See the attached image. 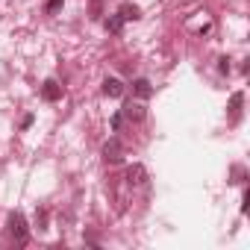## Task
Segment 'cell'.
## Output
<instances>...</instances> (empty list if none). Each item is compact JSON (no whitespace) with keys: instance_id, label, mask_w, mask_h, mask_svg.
Here are the masks:
<instances>
[{"instance_id":"cell-1","label":"cell","mask_w":250,"mask_h":250,"mask_svg":"<svg viewBox=\"0 0 250 250\" xmlns=\"http://www.w3.org/2000/svg\"><path fill=\"white\" fill-rule=\"evenodd\" d=\"M9 232L15 235V241H18V244H24V241H27V221H24V215H21V212H12V215H9Z\"/></svg>"},{"instance_id":"cell-2","label":"cell","mask_w":250,"mask_h":250,"mask_svg":"<svg viewBox=\"0 0 250 250\" xmlns=\"http://www.w3.org/2000/svg\"><path fill=\"white\" fill-rule=\"evenodd\" d=\"M103 159H106V162H112V165L124 159V147H121V142H118V139H112V142H106V145H103Z\"/></svg>"},{"instance_id":"cell-3","label":"cell","mask_w":250,"mask_h":250,"mask_svg":"<svg viewBox=\"0 0 250 250\" xmlns=\"http://www.w3.org/2000/svg\"><path fill=\"white\" fill-rule=\"evenodd\" d=\"M42 97H44L47 103H56V100L62 97V88H59V83H56V80H44V85H42Z\"/></svg>"},{"instance_id":"cell-4","label":"cell","mask_w":250,"mask_h":250,"mask_svg":"<svg viewBox=\"0 0 250 250\" xmlns=\"http://www.w3.org/2000/svg\"><path fill=\"white\" fill-rule=\"evenodd\" d=\"M241 106H244V94L235 91V94L229 97V124H238V121H241Z\"/></svg>"},{"instance_id":"cell-5","label":"cell","mask_w":250,"mask_h":250,"mask_svg":"<svg viewBox=\"0 0 250 250\" xmlns=\"http://www.w3.org/2000/svg\"><path fill=\"white\" fill-rule=\"evenodd\" d=\"M103 94H106V97H121V94H124V83H121L118 77H109V80L103 83Z\"/></svg>"},{"instance_id":"cell-6","label":"cell","mask_w":250,"mask_h":250,"mask_svg":"<svg viewBox=\"0 0 250 250\" xmlns=\"http://www.w3.org/2000/svg\"><path fill=\"white\" fill-rule=\"evenodd\" d=\"M127 180H130V186H142V183L147 180V171H145V165H133V168L127 171Z\"/></svg>"},{"instance_id":"cell-7","label":"cell","mask_w":250,"mask_h":250,"mask_svg":"<svg viewBox=\"0 0 250 250\" xmlns=\"http://www.w3.org/2000/svg\"><path fill=\"white\" fill-rule=\"evenodd\" d=\"M133 91H136L139 97H150V94H153V85H150V80H145V77H139V80L133 83Z\"/></svg>"},{"instance_id":"cell-8","label":"cell","mask_w":250,"mask_h":250,"mask_svg":"<svg viewBox=\"0 0 250 250\" xmlns=\"http://www.w3.org/2000/svg\"><path fill=\"white\" fill-rule=\"evenodd\" d=\"M121 112H124V118H130V121H142V118H145V109H142L139 103H127Z\"/></svg>"},{"instance_id":"cell-9","label":"cell","mask_w":250,"mask_h":250,"mask_svg":"<svg viewBox=\"0 0 250 250\" xmlns=\"http://www.w3.org/2000/svg\"><path fill=\"white\" fill-rule=\"evenodd\" d=\"M118 15H121L124 21H139V18H142V12H139V6H133V3H124Z\"/></svg>"},{"instance_id":"cell-10","label":"cell","mask_w":250,"mask_h":250,"mask_svg":"<svg viewBox=\"0 0 250 250\" xmlns=\"http://www.w3.org/2000/svg\"><path fill=\"white\" fill-rule=\"evenodd\" d=\"M121 27H124V18L121 15H109L106 18V30L109 33H121Z\"/></svg>"},{"instance_id":"cell-11","label":"cell","mask_w":250,"mask_h":250,"mask_svg":"<svg viewBox=\"0 0 250 250\" xmlns=\"http://www.w3.org/2000/svg\"><path fill=\"white\" fill-rule=\"evenodd\" d=\"M36 224H39V229H47V212H44V209L36 212Z\"/></svg>"},{"instance_id":"cell-12","label":"cell","mask_w":250,"mask_h":250,"mask_svg":"<svg viewBox=\"0 0 250 250\" xmlns=\"http://www.w3.org/2000/svg\"><path fill=\"white\" fill-rule=\"evenodd\" d=\"M62 3H65V0H47V12H50V15H56V12L62 9Z\"/></svg>"},{"instance_id":"cell-13","label":"cell","mask_w":250,"mask_h":250,"mask_svg":"<svg viewBox=\"0 0 250 250\" xmlns=\"http://www.w3.org/2000/svg\"><path fill=\"white\" fill-rule=\"evenodd\" d=\"M121 124H124V112H115V115H112V130H115V133L121 130Z\"/></svg>"},{"instance_id":"cell-14","label":"cell","mask_w":250,"mask_h":250,"mask_svg":"<svg viewBox=\"0 0 250 250\" xmlns=\"http://www.w3.org/2000/svg\"><path fill=\"white\" fill-rule=\"evenodd\" d=\"M100 12H103V3L100 0H91V18H100Z\"/></svg>"},{"instance_id":"cell-15","label":"cell","mask_w":250,"mask_h":250,"mask_svg":"<svg viewBox=\"0 0 250 250\" xmlns=\"http://www.w3.org/2000/svg\"><path fill=\"white\" fill-rule=\"evenodd\" d=\"M218 68H221V74H229V59H227V56H224V59H221V65H218Z\"/></svg>"},{"instance_id":"cell-16","label":"cell","mask_w":250,"mask_h":250,"mask_svg":"<svg viewBox=\"0 0 250 250\" xmlns=\"http://www.w3.org/2000/svg\"><path fill=\"white\" fill-rule=\"evenodd\" d=\"M21 127L27 130V127H33V115H24V121H21Z\"/></svg>"}]
</instances>
